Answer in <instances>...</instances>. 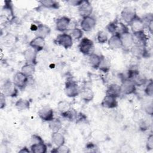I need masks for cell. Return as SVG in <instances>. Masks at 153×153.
I'll return each mask as SVG.
<instances>
[{
	"mask_svg": "<svg viewBox=\"0 0 153 153\" xmlns=\"http://www.w3.org/2000/svg\"><path fill=\"white\" fill-rule=\"evenodd\" d=\"M57 109L61 115L68 119H73L76 113L72 109L71 104L66 100H61L57 104Z\"/></svg>",
	"mask_w": 153,
	"mask_h": 153,
	"instance_id": "1",
	"label": "cell"
},
{
	"mask_svg": "<svg viewBox=\"0 0 153 153\" xmlns=\"http://www.w3.org/2000/svg\"><path fill=\"white\" fill-rule=\"evenodd\" d=\"M6 97H16L19 94V89L10 79L5 80L2 86L1 91Z\"/></svg>",
	"mask_w": 153,
	"mask_h": 153,
	"instance_id": "2",
	"label": "cell"
},
{
	"mask_svg": "<svg viewBox=\"0 0 153 153\" xmlns=\"http://www.w3.org/2000/svg\"><path fill=\"white\" fill-rule=\"evenodd\" d=\"M78 48L79 51L85 56H89L94 51V45L93 41L86 37L81 39Z\"/></svg>",
	"mask_w": 153,
	"mask_h": 153,
	"instance_id": "3",
	"label": "cell"
},
{
	"mask_svg": "<svg viewBox=\"0 0 153 153\" xmlns=\"http://www.w3.org/2000/svg\"><path fill=\"white\" fill-rule=\"evenodd\" d=\"M54 42L65 49H68L73 45V38L70 34L63 32L57 36L54 39Z\"/></svg>",
	"mask_w": 153,
	"mask_h": 153,
	"instance_id": "4",
	"label": "cell"
},
{
	"mask_svg": "<svg viewBox=\"0 0 153 153\" xmlns=\"http://www.w3.org/2000/svg\"><path fill=\"white\" fill-rule=\"evenodd\" d=\"M120 33L121 40L122 42V48H123L126 50L130 51L131 47L134 45L133 34L129 32L128 29L123 30Z\"/></svg>",
	"mask_w": 153,
	"mask_h": 153,
	"instance_id": "5",
	"label": "cell"
},
{
	"mask_svg": "<svg viewBox=\"0 0 153 153\" xmlns=\"http://www.w3.org/2000/svg\"><path fill=\"white\" fill-rule=\"evenodd\" d=\"M65 93L69 97H75L80 93L77 84L72 80H67L65 87Z\"/></svg>",
	"mask_w": 153,
	"mask_h": 153,
	"instance_id": "6",
	"label": "cell"
},
{
	"mask_svg": "<svg viewBox=\"0 0 153 153\" xmlns=\"http://www.w3.org/2000/svg\"><path fill=\"white\" fill-rule=\"evenodd\" d=\"M120 87L121 93L126 95L134 94L136 92V85L132 79L128 78L124 79Z\"/></svg>",
	"mask_w": 153,
	"mask_h": 153,
	"instance_id": "7",
	"label": "cell"
},
{
	"mask_svg": "<svg viewBox=\"0 0 153 153\" xmlns=\"http://www.w3.org/2000/svg\"><path fill=\"white\" fill-rule=\"evenodd\" d=\"M137 16L135 8L131 7H126L121 12L122 19L128 25H129Z\"/></svg>",
	"mask_w": 153,
	"mask_h": 153,
	"instance_id": "8",
	"label": "cell"
},
{
	"mask_svg": "<svg viewBox=\"0 0 153 153\" xmlns=\"http://www.w3.org/2000/svg\"><path fill=\"white\" fill-rule=\"evenodd\" d=\"M29 78L21 71L16 72L13 78V82L19 89L23 90L26 86Z\"/></svg>",
	"mask_w": 153,
	"mask_h": 153,
	"instance_id": "9",
	"label": "cell"
},
{
	"mask_svg": "<svg viewBox=\"0 0 153 153\" xmlns=\"http://www.w3.org/2000/svg\"><path fill=\"white\" fill-rule=\"evenodd\" d=\"M96 20L92 16L83 17L80 23V26L82 30L85 32H90L96 26Z\"/></svg>",
	"mask_w": 153,
	"mask_h": 153,
	"instance_id": "10",
	"label": "cell"
},
{
	"mask_svg": "<svg viewBox=\"0 0 153 153\" xmlns=\"http://www.w3.org/2000/svg\"><path fill=\"white\" fill-rule=\"evenodd\" d=\"M38 115L41 120L45 122H49L54 118V111L51 107L47 105L42 107L38 111Z\"/></svg>",
	"mask_w": 153,
	"mask_h": 153,
	"instance_id": "11",
	"label": "cell"
},
{
	"mask_svg": "<svg viewBox=\"0 0 153 153\" xmlns=\"http://www.w3.org/2000/svg\"><path fill=\"white\" fill-rule=\"evenodd\" d=\"M2 16L9 22H11L14 20L15 16L11 1H5L4 2V5L2 8Z\"/></svg>",
	"mask_w": 153,
	"mask_h": 153,
	"instance_id": "12",
	"label": "cell"
},
{
	"mask_svg": "<svg viewBox=\"0 0 153 153\" xmlns=\"http://www.w3.org/2000/svg\"><path fill=\"white\" fill-rule=\"evenodd\" d=\"M71 23V20L68 17H60L56 20V29L57 30L63 33L69 29Z\"/></svg>",
	"mask_w": 153,
	"mask_h": 153,
	"instance_id": "13",
	"label": "cell"
},
{
	"mask_svg": "<svg viewBox=\"0 0 153 153\" xmlns=\"http://www.w3.org/2000/svg\"><path fill=\"white\" fill-rule=\"evenodd\" d=\"M128 25L132 31L133 34L144 32V29H145V25L142 19L138 16H137Z\"/></svg>",
	"mask_w": 153,
	"mask_h": 153,
	"instance_id": "14",
	"label": "cell"
},
{
	"mask_svg": "<svg viewBox=\"0 0 153 153\" xmlns=\"http://www.w3.org/2000/svg\"><path fill=\"white\" fill-rule=\"evenodd\" d=\"M79 15L83 18L87 16H90L93 13V7L88 1H84L78 7Z\"/></svg>",
	"mask_w": 153,
	"mask_h": 153,
	"instance_id": "15",
	"label": "cell"
},
{
	"mask_svg": "<svg viewBox=\"0 0 153 153\" xmlns=\"http://www.w3.org/2000/svg\"><path fill=\"white\" fill-rule=\"evenodd\" d=\"M108 44L109 48L112 50H118L122 48V42L121 40L120 33L117 32L111 35L108 39Z\"/></svg>",
	"mask_w": 153,
	"mask_h": 153,
	"instance_id": "16",
	"label": "cell"
},
{
	"mask_svg": "<svg viewBox=\"0 0 153 153\" xmlns=\"http://www.w3.org/2000/svg\"><path fill=\"white\" fill-rule=\"evenodd\" d=\"M117 97L106 94L105 96L102 100L101 105L102 107L108 109H114L117 107L118 102Z\"/></svg>",
	"mask_w": 153,
	"mask_h": 153,
	"instance_id": "17",
	"label": "cell"
},
{
	"mask_svg": "<svg viewBox=\"0 0 153 153\" xmlns=\"http://www.w3.org/2000/svg\"><path fill=\"white\" fill-rule=\"evenodd\" d=\"M37 54L38 52L31 47L25 50L23 52V56L26 63L35 65L37 63Z\"/></svg>",
	"mask_w": 153,
	"mask_h": 153,
	"instance_id": "18",
	"label": "cell"
},
{
	"mask_svg": "<svg viewBox=\"0 0 153 153\" xmlns=\"http://www.w3.org/2000/svg\"><path fill=\"white\" fill-rule=\"evenodd\" d=\"M45 45V38H43L39 36H35L29 42L30 47L34 49L38 53L42 50L44 48Z\"/></svg>",
	"mask_w": 153,
	"mask_h": 153,
	"instance_id": "19",
	"label": "cell"
},
{
	"mask_svg": "<svg viewBox=\"0 0 153 153\" xmlns=\"http://www.w3.org/2000/svg\"><path fill=\"white\" fill-rule=\"evenodd\" d=\"M34 32L35 36H39L43 38H45L50 34L51 29L46 25L39 23L36 25V29Z\"/></svg>",
	"mask_w": 153,
	"mask_h": 153,
	"instance_id": "20",
	"label": "cell"
},
{
	"mask_svg": "<svg viewBox=\"0 0 153 153\" xmlns=\"http://www.w3.org/2000/svg\"><path fill=\"white\" fill-rule=\"evenodd\" d=\"M79 94L81 99L86 103L92 101L94 97L93 91L89 87L83 88L81 90H80Z\"/></svg>",
	"mask_w": 153,
	"mask_h": 153,
	"instance_id": "21",
	"label": "cell"
},
{
	"mask_svg": "<svg viewBox=\"0 0 153 153\" xmlns=\"http://www.w3.org/2000/svg\"><path fill=\"white\" fill-rule=\"evenodd\" d=\"M133 34V33H132ZM133 39H134V44L145 47L147 43L148 38L144 32L137 33L135 34H133Z\"/></svg>",
	"mask_w": 153,
	"mask_h": 153,
	"instance_id": "22",
	"label": "cell"
},
{
	"mask_svg": "<svg viewBox=\"0 0 153 153\" xmlns=\"http://www.w3.org/2000/svg\"><path fill=\"white\" fill-rule=\"evenodd\" d=\"M130 51L132 54V55L136 58H141L145 56L146 54V49L145 47L138 45L134 44L131 48L130 49Z\"/></svg>",
	"mask_w": 153,
	"mask_h": 153,
	"instance_id": "23",
	"label": "cell"
},
{
	"mask_svg": "<svg viewBox=\"0 0 153 153\" xmlns=\"http://www.w3.org/2000/svg\"><path fill=\"white\" fill-rule=\"evenodd\" d=\"M106 94L113 96L118 98L122 94L120 85L117 84H111L108 86Z\"/></svg>",
	"mask_w": 153,
	"mask_h": 153,
	"instance_id": "24",
	"label": "cell"
},
{
	"mask_svg": "<svg viewBox=\"0 0 153 153\" xmlns=\"http://www.w3.org/2000/svg\"><path fill=\"white\" fill-rule=\"evenodd\" d=\"M51 141L56 146H59L60 145H64L65 143V138L64 136L59 131L52 132Z\"/></svg>",
	"mask_w": 153,
	"mask_h": 153,
	"instance_id": "25",
	"label": "cell"
},
{
	"mask_svg": "<svg viewBox=\"0 0 153 153\" xmlns=\"http://www.w3.org/2000/svg\"><path fill=\"white\" fill-rule=\"evenodd\" d=\"M102 59V56H100L97 54L93 53L89 56L88 63L94 69H97L100 66Z\"/></svg>",
	"mask_w": 153,
	"mask_h": 153,
	"instance_id": "26",
	"label": "cell"
},
{
	"mask_svg": "<svg viewBox=\"0 0 153 153\" xmlns=\"http://www.w3.org/2000/svg\"><path fill=\"white\" fill-rule=\"evenodd\" d=\"M21 72L28 78L32 77L35 72V65L26 63L24 65L22 66L21 68Z\"/></svg>",
	"mask_w": 153,
	"mask_h": 153,
	"instance_id": "27",
	"label": "cell"
},
{
	"mask_svg": "<svg viewBox=\"0 0 153 153\" xmlns=\"http://www.w3.org/2000/svg\"><path fill=\"white\" fill-rule=\"evenodd\" d=\"M30 150L32 153H45L47 151V146L44 142L33 143L31 145Z\"/></svg>",
	"mask_w": 153,
	"mask_h": 153,
	"instance_id": "28",
	"label": "cell"
},
{
	"mask_svg": "<svg viewBox=\"0 0 153 153\" xmlns=\"http://www.w3.org/2000/svg\"><path fill=\"white\" fill-rule=\"evenodd\" d=\"M30 102L28 100L25 99H19L15 103L16 108L19 111H23L29 109Z\"/></svg>",
	"mask_w": 153,
	"mask_h": 153,
	"instance_id": "29",
	"label": "cell"
},
{
	"mask_svg": "<svg viewBox=\"0 0 153 153\" xmlns=\"http://www.w3.org/2000/svg\"><path fill=\"white\" fill-rule=\"evenodd\" d=\"M48 123V127L52 132L59 131L62 128V123L59 118H54Z\"/></svg>",
	"mask_w": 153,
	"mask_h": 153,
	"instance_id": "30",
	"label": "cell"
},
{
	"mask_svg": "<svg viewBox=\"0 0 153 153\" xmlns=\"http://www.w3.org/2000/svg\"><path fill=\"white\" fill-rule=\"evenodd\" d=\"M39 3L43 8L48 9H58L60 6L59 2L54 0L39 1Z\"/></svg>",
	"mask_w": 153,
	"mask_h": 153,
	"instance_id": "31",
	"label": "cell"
},
{
	"mask_svg": "<svg viewBox=\"0 0 153 153\" xmlns=\"http://www.w3.org/2000/svg\"><path fill=\"white\" fill-rule=\"evenodd\" d=\"M110 68H111L110 61L108 59L102 56V61L99 67V69L104 73H107L108 72H109Z\"/></svg>",
	"mask_w": 153,
	"mask_h": 153,
	"instance_id": "32",
	"label": "cell"
},
{
	"mask_svg": "<svg viewBox=\"0 0 153 153\" xmlns=\"http://www.w3.org/2000/svg\"><path fill=\"white\" fill-rule=\"evenodd\" d=\"M71 36L73 38V39H80L82 38L83 36V31L81 29H79L78 27H75L72 29L70 33Z\"/></svg>",
	"mask_w": 153,
	"mask_h": 153,
	"instance_id": "33",
	"label": "cell"
},
{
	"mask_svg": "<svg viewBox=\"0 0 153 153\" xmlns=\"http://www.w3.org/2000/svg\"><path fill=\"white\" fill-rule=\"evenodd\" d=\"M118 23L117 22V20L110 22L106 26V29L108 31V32H109L112 35L118 32Z\"/></svg>",
	"mask_w": 153,
	"mask_h": 153,
	"instance_id": "34",
	"label": "cell"
},
{
	"mask_svg": "<svg viewBox=\"0 0 153 153\" xmlns=\"http://www.w3.org/2000/svg\"><path fill=\"white\" fill-rule=\"evenodd\" d=\"M108 34L104 31H99L97 35V40L100 44H105L108 41Z\"/></svg>",
	"mask_w": 153,
	"mask_h": 153,
	"instance_id": "35",
	"label": "cell"
},
{
	"mask_svg": "<svg viewBox=\"0 0 153 153\" xmlns=\"http://www.w3.org/2000/svg\"><path fill=\"white\" fill-rule=\"evenodd\" d=\"M53 152H59V153H69L71 152L70 148L66 145H62L59 146H57V148H54L51 151Z\"/></svg>",
	"mask_w": 153,
	"mask_h": 153,
	"instance_id": "36",
	"label": "cell"
},
{
	"mask_svg": "<svg viewBox=\"0 0 153 153\" xmlns=\"http://www.w3.org/2000/svg\"><path fill=\"white\" fill-rule=\"evenodd\" d=\"M145 93L148 97H152L153 95V81L152 79H150L148 84L146 85L145 88Z\"/></svg>",
	"mask_w": 153,
	"mask_h": 153,
	"instance_id": "37",
	"label": "cell"
},
{
	"mask_svg": "<svg viewBox=\"0 0 153 153\" xmlns=\"http://www.w3.org/2000/svg\"><path fill=\"white\" fill-rule=\"evenodd\" d=\"M146 148L148 151H151L153 149V135L150 134L146 140Z\"/></svg>",
	"mask_w": 153,
	"mask_h": 153,
	"instance_id": "38",
	"label": "cell"
},
{
	"mask_svg": "<svg viewBox=\"0 0 153 153\" xmlns=\"http://www.w3.org/2000/svg\"><path fill=\"white\" fill-rule=\"evenodd\" d=\"M44 140L42 137L36 134H33L31 136V143L32 144L33 143H44Z\"/></svg>",
	"mask_w": 153,
	"mask_h": 153,
	"instance_id": "39",
	"label": "cell"
},
{
	"mask_svg": "<svg viewBox=\"0 0 153 153\" xmlns=\"http://www.w3.org/2000/svg\"><path fill=\"white\" fill-rule=\"evenodd\" d=\"M98 132L99 133H97V131H94V133H93L95 139L100 140L102 139H105V134L103 133L102 131H98Z\"/></svg>",
	"mask_w": 153,
	"mask_h": 153,
	"instance_id": "40",
	"label": "cell"
},
{
	"mask_svg": "<svg viewBox=\"0 0 153 153\" xmlns=\"http://www.w3.org/2000/svg\"><path fill=\"white\" fill-rule=\"evenodd\" d=\"M5 96L1 92L0 94V108L1 109H4L6 106V100Z\"/></svg>",
	"mask_w": 153,
	"mask_h": 153,
	"instance_id": "41",
	"label": "cell"
},
{
	"mask_svg": "<svg viewBox=\"0 0 153 153\" xmlns=\"http://www.w3.org/2000/svg\"><path fill=\"white\" fill-rule=\"evenodd\" d=\"M82 2V0H70V1H68L66 2L70 5L78 7L81 4Z\"/></svg>",
	"mask_w": 153,
	"mask_h": 153,
	"instance_id": "42",
	"label": "cell"
},
{
	"mask_svg": "<svg viewBox=\"0 0 153 153\" xmlns=\"http://www.w3.org/2000/svg\"><path fill=\"white\" fill-rule=\"evenodd\" d=\"M145 111L146 112L150 115H152L153 113V108H152V104H149L146 108H145Z\"/></svg>",
	"mask_w": 153,
	"mask_h": 153,
	"instance_id": "43",
	"label": "cell"
},
{
	"mask_svg": "<svg viewBox=\"0 0 153 153\" xmlns=\"http://www.w3.org/2000/svg\"><path fill=\"white\" fill-rule=\"evenodd\" d=\"M19 152H20V153H29V152H30V150L29 149V148L25 146V147H23L22 148H21L19 151Z\"/></svg>",
	"mask_w": 153,
	"mask_h": 153,
	"instance_id": "44",
	"label": "cell"
}]
</instances>
